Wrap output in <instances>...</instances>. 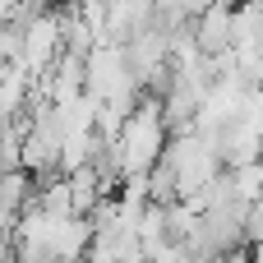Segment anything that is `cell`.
Instances as JSON below:
<instances>
[{
  "label": "cell",
  "mask_w": 263,
  "mask_h": 263,
  "mask_svg": "<svg viewBox=\"0 0 263 263\" xmlns=\"http://www.w3.org/2000/svg\"><path fill=\"white\" fill-rule=\"evenodd\" d=\"M190 32H194V51L203 60L231 55V9L227 5H203V14L190 23Z\"/></svg>",
  "instance_id": "obj_1"
}]
</instances>
